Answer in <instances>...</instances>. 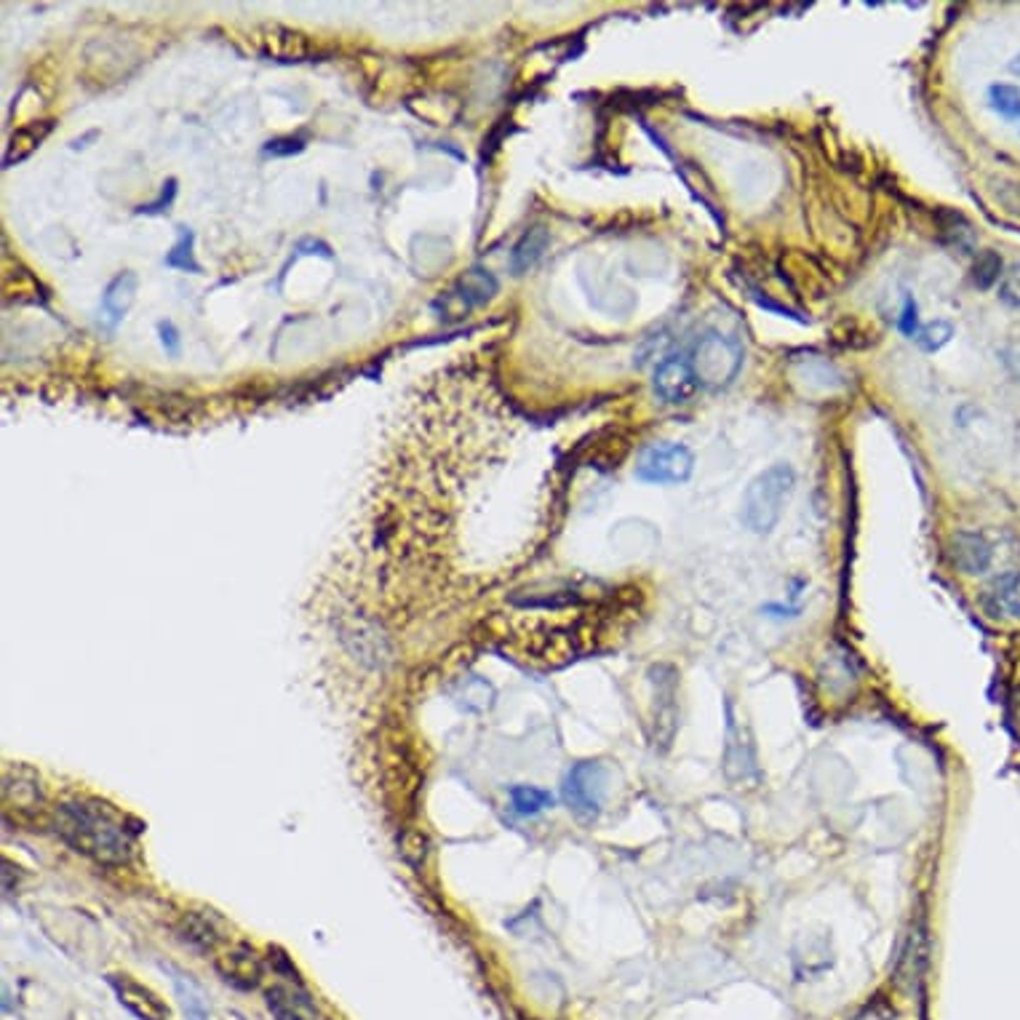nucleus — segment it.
Masks as SVG:
<instances>
[{
    "label": "nucleus",
    "instance_id": "25",
    "mask_svg": "<svg viewBox=\"0 0 1020 1020\" xmlns=\"http://www.w3.org/2000/svg\"><path fill=\"white\" fill-rule=\"evenodd\" d=\"M1002 361L1007 369H1010V375L1020 379V339H1012V343H1007L1004 348H1002Z\"/></svg>",
    "mask_w": 1020,
    "mask_h": 1020
},
{
    "label": "nucleus",
    "instance_id": "6",
    "mask_svg": "<svg viewBox=\"0 0 1020 1020\" xmlns=\"http://www.w3.org/2000/svg\"><path fill=\"white\" fill-rule=\"evenodd\" d=\"M41 781L28 767L11 764L3 773V813L14 820H32L41 813Z\"/></svg>",
    "mask_w": 1020,
    "mask_h": 1020
},
{
    "label": "nucleus",
    "instance_id": "14",
    "mask_svg": "<svg viewBox=\"0 0 1020 1020\" xmlns=\"http://www.w3.org/2000/svg\"><path fill=\"white\" fill-rule=\"evenodd\" d=\"M991 614L997 618H1020V572L1002 574L991 585L989 599H986Z\"/></svg>",
    "mask_w": 1020,
    "mask_h": 1020
},
{
    "label": "nucleus",
    "instance_id": "26",
    "mask_svg": "<svg viewBox=\"0 0 1020 1020\" xmlns=\"http://www.w3.org/2000/svg\"><path fill=\"white\" fill-rule=\"evenodd\" d=\"M174 195H176V182H174V180H169L166 185H163V190H161V198L155 201V204L142 206L140 212H145V214H159V212H163V208H166L169 204H172Z\"/></svg>",
    "mask_w": 1020,
    "mask_h": 1020
},
{
    "label": "nucleus",
    "instance_id": "22",
    "mask_svg": "<svg viewBox=\"0 0 1020 1020\" xmlns=\"http://www.w3.org/2000/svg\"><path fill=\"white\" fill-rule=\"evenodd\" d=\"M999 276H1002V259H999L993 252L980 254L978 265H976V276H972V278H976V284L980 286V289H989V286Z\"/></svg>",
    "mask_w": 1020,
    "mask_h": 1020
},
{
    "label": "nucleus",
    "instance_id": "5",
    "mask_svg": "<svg viewBox=\"0 0 1020 1020\" xmlns=\"http://www.w3.org/2000/svg\"><path fill=\"white\" fill-rule=\"evenodd\" d=\"M695 470V457L684 443L657 441L650 443L639 457L636 476L646 483H684Z\"/></svg>",
    "mask_w": 1020,
    "mask_h": 1020
},
{
    "label": "nucleus",
    "instance_id": "19",
    "mask_svg": "<svg viewBox=\"0 0 1020 1020\" xmlns=\"http://www.w3.org/2000/svg\"><path fill=\"white\" fill-rule=\"evenodd\" d=\"M193 244H195V235L190 233L187 227H182V231H180V241H176L172 252L166 254V265H169V267H174V271L201 273V265L195 263Z\"/></svg>",
    "mask_w": 1020,
    "mask_h": 1020
},
{
    "label": "nucleus",
    "instance_id": "12",
    "mask_svg": "<svg viewBox=\"0 0 1020 1020\" xmlns=\"http://www.w3.org/2000/svg\"><path fill=\"white\" fill-rule=\"evenodd\" d=\"M548 246H551V233H548V227L538 225L532 227V231H527L519 238V244L513 246V252H510V271H513L516 276H524V273H529L540 263L542 254L548 252Z\"/></svg>",
    "mask_w": 1020,
    "mask_h": 1020
},
{
    "label": "nucleus",
    "instance_id": "18",
    "mask_svg": "<svg viewBox=\"0 0 1020 1020\" xmlns=\"http://www.w3.org/2000/svg\"><path fill=\"white\" fill-rule=\"evenodd\" d=\"M510 804H513V809L519 815L532 817L542 813V809L553 807V796L551 790H542L534 786H516L510 788Z\"/></svg>",
    "mask_w": 1020,
    "mask_h": 1020
},
{
    "label": "nucleus",
    "instance_id": "11",
    "mask_svg": "<svg viewBox=\"0 0 1020 1020\" xmlns=\"http://www.w3.org/2000/svg\"><path fill=\"white\" fill-rule=\"evenodd\" d=\"M655 684H657V711H655L657 743L671 745L673 732H676V676H673L671 669H657Z\"/></svg>",
    "mask_w": 1020,
    "mask_h": 1020
},
{
    "label": "nucleus",
    "instance_id": "24",
    "mask_svg": "<svg viewBox=\"0 0 1020 1020\" xmlns=\"http://www.w3.org/2000/svg\"><path fill=\"white\" fill-rule=\"evenodd\" d=\"M303 140H294V136H286V140H276V142H267V147H265V153L267 155H294V153H299V150H303Z\"/></svg>",
    "mask_w": 1020,
    "mask_h": 1020
},
{
    "label": "nucleus",
    "instance_id": "29",
    "mask_svg": "<svg viewBox=\"0 0 1020 1020\" xmlns=\"http://www.w3.org/2000/svg\"><path fill=\"white\" fill-rule=\"evenodd\" d=\"M1010 70H1012V73H1016V75H1020V54L1016 57V62L1010 64Z\"/></svg>",
    "mask_w": 1020,
    "mask_h": 1020
},
{
    "label": "nucleus",
    "instance_id": "2",
    "mask_svg": "<svg viewBox=\"0 0 1020 1020\" xmlns=\"http://www.w3.org/2000/svg\"><path fill=\"white\" fill-rule=\"evenodd\" d=\"M796 487V473L788 462H775L748 483L743 494V524L756 534L773 532Z\"/></svg>",
    "mask_w": 1020,
    "mask_h": 1020
},
{
    "label": "nucleus",
    "instance_id": "20",
    "mask_svg": "<svg viewBox=\"0 0 1020 1020\" xmlns=\"http://www.w3.org/2000/svg\"><path fill=\"white\" fill-rule=\"evenodd\" d=\"M991 108L1004 118H1020V89L1010 83H997L989 89Z\"/></svg>",
    "mask_w": 1020,
    "mask_h": 1020
},
{
    "label": "nucleus",
    "instance_id": "4",
    "mask_svg": "<svg viewBox=\"0 0 1020 1020\" xmlns=\"http://www.w3.org/2000/svg\"><path fill=\"white\" fill-rule=\"evenodd\" d=\"M610 788V773L601 762H578L564 777V802L574 815L593 820L601 813Z\"/></svg>",
    "mask_w": 1020,
    "mask_h": 1020
},
{
    "label": "nucleus",
    "instance_id": "7",
    "mask_svg": "<svg viewBox=\"0 0 1020 1020\" xmlns=\"http://www.w3.org/2000/svg\"><path fill=\"white\" fill-rule=\"evenodd\" d=\"M700 382L692 371L690 358L671 356L655 369V394L663 398L665 404H686L692 396L697 394Z\"/></svg>",
    "mask_w": 1020,
    "mask_h": 1020
},
{
    "label": "nucleus",
    "instance_id": "15",
    "mask_svg": "<svg viewBox=\"0 0 1020 1020\" xmlns=\"http://www.w3.org/2000/svg\"><path fill=\"white\" fill-rule=\"evenodd\" d=\"M134 294H136V276L134 273H121V276H118L113 284L108 286V292H104V299H102L104 316L115 324L118 318L129 310V305L134 303Z\"/></svg>",
    "mask_w": 1020,
    "mask_h": 1020
},
{
    "label": "nucleus",
    "instance_id": "3",
    "mask_svg": "<svg viewBox=\"0 0 1020 1020\" xmlns=\"http://www.w3.org/2000/svg\"><path fill=\"white\" fill-rule=\"evenodd\" d=\"M690 364L703 388L718 390L727 388L741 375L743 350L735 339L722 335V332H705L703 337H697L695 348L690 353Z\"/></svg>",
    "mask_w": 1020,
    "mask_h": 1020
},
{
    "label": "nucleus",
    "instance_id": "16",
    "mask_svg": "<svg viewBox=\"0 0 1020 1020\" xmlns=\"http://www.w3.org/2000/svg\"><path fill=\"white\" fill-rule=\"evenodd\" d=\"M51 129H54V123L51 121L30 123V126L19 129V132L11 136L9 153H6V166H14V163L28 159L32 150L41 147V142L51 134Z\"/></svg>",
    "mask_w": 1020,
    "mask_h": 1020
},
{
    "label": "nucleus",
    "instance_id": "28",
    "mask_svg": "<svg viewBox=\"0 0 1020 1020\" xmlns=\"http://www.w3.org/2000/svg\"><path fill=\"white\" fill-rule=\"evenodd\" d=\"M900 329L906 332L908 337H917V332H919V318H917V305L911 303V299H908L906 307H904V318H900Z\"/></svg>",
    "mask_w": 1020,
    "mask_h": 1020
},
{
    "label": "nucleus",
    "instance_id": "13",
    "mask_svg": "<svg viewBox=\"0 0 1020 1020\" xmlns=\"http://www.w3.org/2000/svg\"><path fill=\"white\" fill-rule=\"evenodd\" d=\"M267 1007L273 1010V1016L278 1020H322L318 1018L316 1007L305 993L289 991V989H271L265 993Z\"/></svg>",
    "mask_w": 1020,
    "mask_h": 1020
},
{
    "label": "nucleus",
    "instance_id": "27",
    "mask_svg": "<svg viewBox=\"0 0 1020 1020\" xmlns=\"http://www.w3.org/2000/svg\"><path fill=\"white\" fill-rule=\"evenodd\" d=\"M159 332H161L163 348H166L169 356H180V335H176L174 324H169V322L161 324Z\"/></svg>",
    "mask_w": 1020,
    "mask_h": 1020
},
{
    "label": "nucleus",
    "instance_id": "1",
    "mask_svg": "<svg viewBox=\"0 0 1020 1020\" xmlns=\"http://www.w3.org/2000/svg\"><path fill=\"white\" fill-rule=\"evenodd\" d=\"M54 828L64 845L102 866H123L132 858V834L108 804H62L54 813Z\"/></svg>",
    "mask_w": 1020,
    "mask_h": 1020
},
{
    "label": "nucleus",
    "instance_id": "9",
    "mask_svg": "<svg viewBox=\"0 0 1020 1020\" xmlns=\"http://www.w3.org/2000/svg\"><path fill=\"white\" fill-rule=\"evenodd\" d=\"M217 972L227 980V983L235 986V989L252 991L263 983L265 967H263V959H259V953L254 951L252 946L238 944V946L227 948V951L217 959Z\"/></svg>",
    "mask_w": 1020,
    "mask_h": 1020
},
{
    "label": "nucleus",
    "instance_id": "10",
    "mask_svg": "<svg viewBox=\"0 0 1020 1020\" xmlns=\"http://www.w3.org/2000/svg\"><path fill=\"white\" fill-rule=\"evenodd\" d=\"M948 553H951L953 567L965 574H986L993 561L989 540L978 532L951 534V540H948Z\"/></svg>",
    "mask_w": 1020,
    "mask_h": 1020
},
{
    "label": "nucleus",
    "instance_id": "8",
    "mask_svg": "<svg viewBox=\"0 0 1020 1020\" xmlns=\"http://www.w3.org/2000/svg\"><path fill=\"white\" fill-rule=\"evenodd\" d=\"M110 986H113L115 997L121 999L123 1007H129V1012H134L140 1020H169V1004L155 993L150 986L140 983L132 976H110Z\"/></svg>",
    "mask_w": 1020,
    "mask_h": 1020
},
{
    "label": "nucleus",
    "instance_id": "17",
    "mask_svg": "<svg viewBox=\"0 0 1020 1020\" xmlns=\"http://www.w3.org/2000/svg\"><path fill=\"white\" fill-rule=\"evenodd\" d=\"M497 292V280L489 271H481V267H473V271L466 273L457 284V294L462 297L466 307L481 305L487 299H492V294Z\"/></svg>",
    "mask_w": 1020,
    "mask_h": 1020
},
{
    "label": "nucleus",
    "instance_id": "23",
    "mask_svg": "<svg viewBox=\"0 0 1020 1020\" xmlns=\"http://www.w3.org/2000/svg\"><path fill=\"white\" fill-rule=\"evenodd\" d=\"M999 297L1004 299L1007 305L1018 307L1020 310V263L1007 267V273H1002V284H999Z\"/></svg>",
    "mask_w": 1020,
    "mask_h": 1020
},
{
    "label": "nucleus",
    "instance_id": "21",
    "mask_svg": "<svg viewBox=\"0 0 1020 1020\" xmlns=\"http://www.w3.org/2000/svg\"><path fill=\"white\" fill-rule=\"evenodd\" d=\"M951 335H953L951 324H948V322H932V324L921 326V329L917 332V337H914V339H917V345L921 350L932 353V350L944 348L948 339H951Z\"/></svg>",
    "mask_w": 1020,
    "mask_h": 1020
}]
</instances>
